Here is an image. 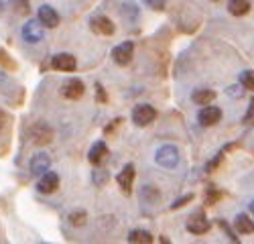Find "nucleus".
Here are the masks:
<instances>
[{
    "mask_svg": "<svg viewBox=\"0 0 254 244\" xmlns=\"http://www.w3.org/2000/svg\"><path fill=\"white\" fill-rule=\"evenodd\" d=\"M59 187V175L53 173V171H45L43 175H39V181H37V189L41 193H53L57 191Z\"/></svg>",
    "mask_w": 254,
    "mask_h": 244,
    "instance_id": "obj_9",
    "label": "nucleus"
},
{
    "mask_svg": "<svg viewBox=\"0 0 254 244\" xmlns=\"http://www.w3.org/2000/svg\"><path fill=\"white\" fill-rule=\"evenodd\" d=\"M90 29H92L96 35H104V37H110V35H114V31H116L114 23H112L108 16H104V14H96V16L90 18Z\"/></svg>",
    "mask_w": 254,
    "mask_h": 244,
    "instance_id": "obj_5",
    "label": "nucleus"
},
{
    "mask_svg": "<svg viewBox=\"0 0 254 244\" xmlns=\"http://www.w3.org/2000/svg\"><path fill=\"white\" fill-rule=\"evenodd\" d=\"M108 157V147H106V142L104 140H98L92 145L90 153H88V161L92 163V165H100V163H104V159Z\"/></svg>",
    "mask_w": 254,
    "mask_h": 244,
    "instance_id": "obj_15",
    "label": "nucleus"
},
{
    "mask_svg": "<svg viewBox=\"0 0 254 244\" xmlns=\"http://www.w3.org/2000/svg\"><path fill=\"white\" fill-rule=\"evenodd\" d=\"M94 181L98 183V185H102V183L108 181V173L102 171V169H96V171H94Z\"/></svg>",
    "mask_w": 254,
    "mask_h": 244,
    "instance_id": "obj_26",
    "label": "nucleus"
},
{
    "mask_svg": "<svg viewBox=\"0 0 254 244\" xmlns=\"http://www.w3.org/2000/svg\"><path fill=\"white\" fill-rule=\"evenodd\" d=\"M96 98H98V102H106V100H108V98H106V92H104L102 84H96Z\"/></svg>",
    "mask_w": 254,
    "mask_h": 244,
    "instance_id": "obj_29",
    "label": "nucleus"
},
{
    "mask_svg": "<svg viewBox=\"0 0 254 244\" xmlns=\"http://www.w3.org/2000/svg\"><path fill=\"white\" fill-rule=\"evenodd\" d=\"M254 118V100L250 102V106H248V112H246V116H244V122H250Z\"/></svg>",
    "mask_w": 254,
    "mask_h": 244,
    "instance_id": "obj_30",
    "label": "nucleus"
},
{
    "mask_svg": "<svg viewBox=\"0 0 254 244\" xmlns=\"http://www.w3.org/2000/svg\"><path fill=\"white\" fill-rule=\"evenodd\" d=\"M67 220H69L71 226H77V228H79V226H83V224L88 222V214L83 212V210H73Z\"/></svg>",
    "mask_w": 254,
    "mask_h": 244,
    "instance_id": "obj_20",
    "label": "nucleus"
},
{
    "mask_svg": "<svg viewBox=\"0 0 254 244\" xmlns=\"http://www.w3.org/2000/svg\"><path fill=\"white\" fill-rule=\"evenodd\" d=\"M31 173L33 175H43L45 171H49L51 169V159H49V155H45V153H39V155H35L33 159H31Z\"/></svg>",
    "mask_w": 254,
    "mask_h": 244,
    "instance_id": "obj_14",
    "label": "nucleus"
},
{
    "mask_svg": "<svg viewBox=\"0 0 254 244\" xmlns=\"http://www.w3.org/2000/svg\"><path fill=\"white\" fill-rule=\"evenodd\" d=\"M155 161L163 169H175L179 165V149L175 145H163L157 149Z\"/></svg>",
    "mask_w": 254,
    "mask_h": 244,
    "instance_id": "obj_1",
    "label": "nucleus"
},
{
    "mask_svg": "<svg viewBox=\"0 0 254 244\" xmlns=\"http://www.w3.org/2000/svg\"><path fill=\"white\" fill-rule=\"evenodd\" d=\"M37 20H39V23L43 25V27H47V29H55V27L59 25V14H57V10H55L53 6L43 4V6H39Z\"/></svg>",
    "mask_w": 254,
    "mask_h": 244,
    "instance_id": "obj_10",
    "label": "nucleus"
},
{
    "mask_svg": "<svg viewBox=\"0 0 254 244\" xmlns=\"http://www.w3.org/2000/svg\"><path fill=\"white\" fill-rule=\"evenodd\" d=\"M220 199V191L214 187V185H209L207 187V195H205V201L209 203V206H211V203H216Z\"/></svg>",
    "mask_w": 254,
    "mask_h": 244,
    "instance_id": "obj_22",
    "label": "nucleus"
},
{
    "mask_svg": "<svg viewBox=\"0 0 254 244\" xmlns=\"http://www.w3.org/2000/svg\"><path fill=\"white\" fill-rule=\"evenodd\" d=\"M248 208H250V214H252V216H254V199H252V201H250V203H248Z\"/></svg>",
    "mask_w": 254,
    "mask_h": 244,
    "instance_id": "obj_33",
    "label": "nucleus"
},
{
    "mask_svg": "<svg viewBox=\"0 0 254 244\" xmlns=\"http://www.w3.org/2000/svg\"><path fill=\"white\" fill-rule=\"evenodd\" d=\"M6 10V0H0V14Z\"/></svg>",
    "mask_w": 254,
    "mask_h": 244,
    "instance_id": "obj_32",
    "label": "nucleus"
},
{
    "mask_svg": "<svg viewBox=\"0 0 254 244\" xmlns=\"http://www.w3.org/2000/svg\"><path fill=\"white\" fill-rule=\"evenodd\" d=\"M155 118H157V110L149 104H138V106L132 108V122L140 128L149 126Z\"/></svg>",
    "mask_w": 254,
    "mask_h": 244,
    "instance_id": "obj_3",
    "label": "nucleus"
},
{
    "mask_svg": "<svg viewBox=\"0 0 254 244\" xmlns=\"http://www.w3.org/2000/svg\"><path fill=\"white\" fill-rule=\"evenodd\" d=\"M14 4L18 8V12H23V14L29 12V0H14Z\"/></svg>",
    "mask_w": 254,
    "mask_h": 244,
    "instance_id": "obj_28",
    "label": "nucleus"
},
{
    "mask_svg": "<svg viewBox=\"0 0 254 244\" xmlns=\"http://www.w3.org/2000/svg\"><path fill=\"white\" fill-rule=\"evenodd\" d=\"M83 92H86V86H83V81H81V79H77V77L67 79L65 84L61 86V94L65 96L67 100H77V98H81V96H83Z\"/></svg>",
    "mask_w": 254,
    "mask_h": 244,
    "instance_id": "obj_12",
    "label": "nucleus"
},
{
    "mask_svg": "<svg viewBox=\"0 0 254 244\" xmlns=\"http://www.w3.org/2000/svg\"><path fill=\"white\" fill-rule=\"evenodd\" d=\"M0 63H2L4 67H8V69H14L16 65H14V61L8 57V53L4 51V49H0Z\"/></svg>",
    "mask_w": 254,
    "mask_h": 244,
    "instance_id": "obj_23",
    "label": "nucleus"
},
{
    "mask_svg": "<svg viewBox=\"0 0 254 244\" xmlns=\"http://www.w3.org/2000/svg\"><path fill=\"white\" fill-rule=\"evenodd\" d=\"M220 118H222V110L218 106H207L205 104L197 112V122L201 126H214V124H218V122H220Z\"/></svg>",
    "mask_w": 254,
    "mask_h": 244,
    "instance_id": "obj_7",
    "label": "nucleus"
},
{
    "mask_svg": "<svg viewBox=\"0 0 254 244\" xmlns=\"http://www.w3.org/2000/svg\"><path fill=\"white\" fill-rule=\"evenodd\" d=\"M240 86L254 92V71H242L240 73Z\"/></svg>",
    "mask_w": 254,
    "mask_h": 244,
    "instance_id": "obj_21",
    "label": "nucleus"
},
{
    "mask_svg": "<svg viewBox=\"0 0 254 244\" xmlns=\"http://www.w3.org/2000/svg\"><path fill=\"white\" fill-rule=\"evenodd\" d=\"M23 37L27 43H39V41H43V37H45L43 25H41L39 20H29L23 27Z\"/></svg>",
    "mask_w": 254,
    "mask_h": 244,
    "instance_id": "obj_11",
    "label": "nucleus"
},
{
    "mask_svg": "<svg viewBox=\"0 0 254 244\" xmlns=\"http://www.w3.org/2000/svg\"><path fill=\"white\" fill-rule=\"evenodd\" d=\"M29 138L33 145H49V142L53 140V128L47 124V122H35V124L29 128Z\"/></svg>",
    "mask_w": 254,
    "mask_h": 244,
    "instance_id": "obj_2",
    "label": "nucleus"
},
{
    "mask_svg": "<svg viewBox=\"0 0 254 244\" xmlns=\"http://www.w3.org/2000/svg\"><path fill=\"white\" fill-rule=\"evenodd\" d=\"M116 181H118L120 189H122L126 195H130L132 183H134V165H132V163H126V165L122 167V171L116 175Z\"/></svg>",
    "mask_w": 254,
    "mask_h": 244,
    "instance_id": "obj_8",
    "label": "nucleus"
},
{
    "mask_svg": "<svg viewBox=\"0 0 254 244\" xmlns=\"http://www.w3.org/2000/svg\"><path fill=\"white\" fill-rule=\"evenodd\" d=\"M146 6H151L153 10H163L165 8V0H144Z\"/></svg>",
    "mask_w": 254,
    "mask_h": 244,
    "instance_id": "obj_27",
    "label": "nucleus"
},
{
    "mask_svg": "<svg viewBox=\"0 0 254 244\" xmlns=\"http://www.w3.org/2000/svg\"><path fill=\"white\" fill-rule=\"evenodd\" d=\"M216 98V92L214 90H207V88H201V90H193L191 94V100L195 102L197 106H205V104H211Z\"/></svg>",
    "mask_w": 254,
    "mask_h": 244,
    "instance_id": "obj_16",
    "label": "nucleus"
},
{
    "mask_svg": "<svg viewBox=\"0 0 254 244\" xmlns=\"http://www.w3.org/2000/svg\"><path fill=\"white\" fill-rule=\"evenodd\" d=\"M209 228H211V222L205 218V214H203L201 210L193 212L191 216L187 218V230L191 232V234H197V236H201V234H205Z\"/></svg>",
    "mask_w": 254,
    "mask_h": 244,
    "instance_id": "obj_4",
    "label": "nucleus"
},
{
    "mask_svg": "<svg viewBox=\"0 0 254 244\" xmlns=\"http://www.w3.org/2000/svg\"><path fill=\"white\" fill-rule=\"evenodd\" d=\"M218 226H220V228H222V230L226 232V236H228V238H230L232 242H238V238L234 236V232H232V230H230V226H228V224H226V220H218Z\"/></svg>",
    "mask_w": 254,
    "mask_h": 244,
    "instance_id": "obj_25",
    "label": "nucleus"
},
{
    "mask_svg": "<svg viewBox=\"0 0 254 244\" xmlns=\"http://www.w3.org/2000/svg\"><path fill=\"white\" fill-rule=\"evenodd\" d=\"M6 120H8L6 112H4V110H0V130H2V128L6 126Z\"/></svg>",
    "mask_w": 254,
    "mask_h": 244,
    "instance_id": "obj_31",
    "label": "nucleus"
},
{
    "mask_svg": "<svg viewBox=\"0 0 254 244\" xmlns=\"http://www.w3.org/2000/svg\"><path fill=\"white\" fill-rule=\"evenodd\" d=\"M234 226H236V230L240 234H252L254 232V222L250 220L248 214H238L234 218Z\"/></svg>",
    "mask_w": 254,
    "mask_h": 244,
    "instance_id": "obj_17",
    "label": "nucleus"
},
{
    "mask_svg": "<svg viewBox=\"0 0 254 244\" xmlns=\"http://www.w3.org/2000/svg\"><path fill=\"white\" fill-rule=\"evenodd\" d=\"M228 10H230V14H234V16H244L250 10V2L248 0H230Z\"/></svg>",
    "mask_w": 254,
    "mask_h": 244,
    "instance_id": "obj_18",
    "label": "nucleus"
},
{
    "mask_svg": "<svg viewBox=\"0 0 254 244\" xmlns=\"http://www.w3.org/2000/svg\"><path fill=\"white\" fill-rule=\"evenodd\" d=\"M51 67L57 71H73L77 67V63L71 53H57L51 57Z\"/></svg>",
    "mask_w": 254,
    "mask_h": 244,
    "instance_id": "obj_13",
    "label": "nucleus"
},
{
    "mask_svg": "<svg viewBox=\"0 0 254 244\" xmlns=\"http://www.w3.org/2000/svg\"><path fill=\"white\" fill-rule=\"evenodd\" d=\"M193 199V193H187L185 197H179V199H175L173 203H171V210H177V208H183L187 201H191Z\"/></svg>",
    "mask_w": 254,
    "mask_h": 244,
    "instance_id": "obj_24",
    "label": "nucleus"
},
{
    "mask_svg": "<svg viewBox=\"0 0 254 244\" xmlns=\"http://www.w3.org/2000/svg\"><path fill=\"white\" fill-rule=\"evenodd\" d=\"M132 53H134V43L132 41H124V43H120L112 49V59L118 65H128L132 61Z\"/></svg>",
    "mask_w": 254,
    "mask_h": 244,
    "instance_id": "obj_6",
    "label": "nucleus"
},
{
    "mask_svg": "<svg viewBox=\"0 0 254 244\" xmlns=\"http://www.w3.org/2000/svg\"><path fill=\"white\" fill-rule=\"evenodd\" d=\"M155 238L151 232H146V230H130L128 232V242L132 244H151Z\"/></svg>",
    "mask_w": 254,
    "mask_h": 244,
    "instance_id": "obj_19",
    "label": "nucleus"
}]
</instances>
